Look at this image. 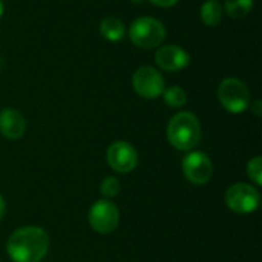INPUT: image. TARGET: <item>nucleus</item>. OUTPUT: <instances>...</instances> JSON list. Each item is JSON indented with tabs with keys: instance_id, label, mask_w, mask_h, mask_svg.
Listing matches in <instances>:
<instances>
[{
	"instance_id": "20",
	"label": "nucleus",
	"mask_w": 262,
	"mask_h": 262,
	"mask_svg": "<svg viewBox=\"0 0 262 262\" xmlns=\"http://www.w3.org/2000/svg\"><path fill=\"white\" fill-rule=\"evenodd\" d=\"M5 212H6V203H5L3 196L0 195V221H2V218L5 216Z\"/></svg>"
},
{
	"instance_id": "9",
	"label": "nucleus",
	"mask_w": 262,
	"mask_h": 262,
	"mask_svg": "<svg viewBox=\"0 0 262 262\" xmlns=\"http://www.w3.org/2000/svg\"><path fill=\"white\" fill-rule=\"evenodd\" d=\"M107 164L118 173H129L138 164V152L127 141H115L106 152Z\"/></svg>"
},
{
	"instance_id": "18",
	"label": "nucleus",
	"mask_w": 262,
	"mask_h": 262,
	"mask_svg": "<svg viewBox=\"0 0 262 262\" xmlns=\"http://www.w3.org/2000/svg\"><path fill=\"white\" fill-rule=\"evenodd\" d=\"M149 2H152L154 5L161 6V8H169V6H173L178 0H149Z\"/></svg>"
},
{
	"instance_id": "13",
	"label": "nucleus",
	"mask_w": 262,
	"mask_h": 262,
	"mask_svg": "<svg viewBox=\"0 0 262 262\" xmlns=\"http://www.w3.org/2000/svg\"><path fill=\"white\" fill-rule=\"evenodd\" d=\"M200 15L207 26H216L223 18V6L216 0H207L201 6Z\"/></svg>"
},
{
	"instance_id": "1",
	"label": "nucleus",
	"mask_w": 262,
	"mask_h": 262,
	"mask_svg": "<svg viewBox=\"0 0 262 262\" xmlns=\"http://www.w3.org/2000/svg\"><path fill=\"white\" fill-rule=\"evenodd\" d=\"M6 250L14 262L41 261L49 250V235L35 226L17 229L8 238Z\"/></svg>"
},
{
	"instance_id": "4",
	"label": "nucleus",
	"mask_w": 262,
	"mask_h": 262,
	"mask_svg": "<svg viewBox=\"0 0 262 262\" xmlns=\"http://www.w3.org/2000/svg\"><path fill=\"white\" fill-rule=\"evenodd\" d=\"M221 106L232 114H243L250 106V91L238 78H226L218 86Z\"/></svg>"
},
{
	"instance_id": "5",
	"label": "nucleus",
	"mask_w": 262,
	"mask_h": 262,
	"mask_svg": "<svg viewBox=\"0 0 262 262\" xmlns=\"http://www.w3.org/2000/svg\"><path fill=\"white\" fill-rule=\"evenodd\" d=\"M226 204L227 207L238 215L253 213L261 204L259 190L246 183H235L226 192Z\"/></svg>"
},
{
	"instance_id": "7",
	"label": "nucleus",
	"mask_w": 262,
	"mask_h": 262,
	"mask_svg": "<svg viewBox=\"0 0 262 262\" xmlns=\"http://www.w3.org/2000/svg\"><path fill=\"white\" fill-rule=\"evenodd\" d=\"M132 84L135 92L147 100L161 97L164 92V78L152 66H141L135 71L132 77Z\"/></svg>"
},
{
	"instance_id": "16",
	"label": "nucleus",
	"mask_w": 262,
	"mask_h": 262,
	"mask_svg": "<svg viewBox=\"0 0 262 262\" xmlns=\"http://www.w3.org/2000/svg\"><path fill=\"white\" fill-rule=\"evenodd\" d=\"M120 189H121V184H120L118 178H115V177H106L100 184V192L106 200L115 198L120 193Z\"/></svg>"
},
{
	"instance_id": "6",
	"label": "nucleus",
	"mask_w": 262,
	"mask_h": 262,
	"mask_svg": "<svg viewBox=\"0 0 262 262\" xmlns=\"http://www.w3.org/2000/svg\"><path fill=\"white\" fill-rule=\"evenodd\" d=\"M89 224L101 235L112 233L120 224V210L111 200H98L89 209Z\"/></svg>"
},
{
	"instance_id": "17",
	"label": "nucleus",
	"mask_w": 262,
	"mask_h": 262,
	"mask_svg": "<svg viewBox=\"0 0 262 262\" xmlns=\"http://www.w3.org/2000/svg\"><path fill=\"white\" fill-rule=\"evenodd\" d=\"M247 175L249 178L259 187L262 184V158L255 157L247 163Z\"/></svg>"
},
{
	"instance_id": "19",
	"label": "nucleus",
	"mask_w": 262,
	"mask_h": 262,
	"mask_svg": "<svg viewBox=\"0 0 262 262\" xmlns=\"http://www.w3.org/2000/svg\"><path fill=\"white\" fill-rule=\"evenodd\" d=\"M262 103L261 100H256L255 103H253V106H252V111H253V114L256 115V117H259L262 114Z\"/></svg>"
},
{
	"instance_id": "12",
	"label": "nucleus",
	"mask_w": 262,
	"mask_h": 262,
	"mask_svg": "<svg viewBox=\"0 0 262 262\" xmlns=\"http://www.w3.org/2000/svg\"><path fill=\"white\" fill-rule=\"evenodd\" d=\"M100 32L109 41H120L126 35V26L118 17L109 15L100 21Z\"/></svg>"
},
{
	"instance_id": "15",
	"label": "nucleus",
	"mask_w": 262,
	"mask_h": 262,
	"mask_svg": "<svg viewBox=\"0 0 262 262\" xmlns=\"http://www.w3.org/2000/svg\"><path fill=\"white\" fill-rule=\"evenodd\" d=\"M163 98L169 107H175V109H180L187 103V94L180 86H170V88L164 89Z\"/></svg>"
},
{
	"instance_id": "10",
	"label": "nucleus",
	"mask_w": 262,
	"mask_h": 262,
	"mask_svg": "<svg viewBox=\"0 0 262 262\" xmlns=\"http://www.w3.org/2000/svg\"><path fill=\"white\" fill-rule=\"evenodd\" d=\"M155 61L166 72H178L190 63V55L178 45H166L157 51Z\"/></svg>"
},
{
	"instance_id": "21",
	"label": "nucleus",
	"mask_w": 262,
	"mask_h": 262,
	"mask_svg": "<svg viewBox=\"0 0 262 262\" xmlns=\"http://www.w3.org/2000/svg\"><path fill=\"white\" fill-rule=\"evenodd\" d=\"M3 14V0H0V17Z\"/></svg>"
},
{
	"instance_id": "11",
	"label": "nucleus",
	"mask_w": 262,
	"mask_h": 262,
	"mask_svg": "<svg viewBox=\"0 0 262 262\" xmlns=\"http://www.w3.org/2000/svg\"><path fill=\"white\" fill-rule=\"evenodd\" d=\"M25 117L12 107L2 109L0 112V134L8 140H18L25 135Z\"/></svg>"
},
{
	"instance_id": "8",
	"label": "nucleus",
	"mask_w": 262,
	"mask_h": 262,
	"mask_svg": "<svg viewBox=\"0 0 262 262\" xmlns=\"http://www.w3.org/2000/svg\"><path fill=\"white\" fill-rule=\"evenodd\" d=\"M183 172L187 181L195 186H203L209 183L213 177V164L210 158L200 152H189L183 160Z\"/></svg>"
},
{
	"instance_id": "14",
	"label": "nucleus",
	"mask_w": 262,
	"mask_h": 262,
	"mask_svg": "<svg viewBox=\"0 0 262 262\" xmlns=\"http://www.w3.org/2000/svg\"><path fill=\"white\" fill-rule=\"evenodd\" d=\"M255 0H226V12L232 18H243L253 9Z\"/></svg>"
},
{
	"instance_id": "22",
	"label": "nucleus",
	"mask_w": 262,
	"mask_h": 262,
	"mask_svg": "<svg viewBox=\"0 0 262 262\" xmlns=\"http://www.w3.org/2000/svg\"><path fill=\"white\" fill-rule=\"evenodd\" d=\"M132 3H135V5H140V3H143L144 0H130Z\"/></svg>"
},
{
	"instance_id": "3",
	"label": "nucleus",
	"mask_w": 262,
	"mask_h": 262,
	"mask_svg": "<svg viewBox=\"0 0 262 262\" xmlns=\"http://www.w3.org/2000/svg\"><path fill=\"white\" fill-rule=\"evenodd\" d=\"M129 37L135 46L141 49H154L164 41L166 28L154 17H140L130 23Z\"/></svg>"
},
{
	"instance_id": "2",
	"label": "nucleus",
	"mask_w": 262,
	"mask_h": 262,
	"mask_svg": "<svg viewBox=\"0 0 262 262\" xmlns=\"http://www.w3.org/2000/svg\"><path fill=\"white\" fill-rule=\"evenodd\" d=\"M167 138L177 150H192L201 140L200 120L192 112H178L167 124Z\"/></svg>"
}]
</instances>
